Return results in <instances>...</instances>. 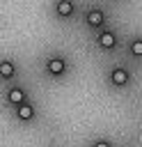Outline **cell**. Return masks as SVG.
<instances>
[{"mask_svg": "<svg viewBox=\"0 0 142 147\" xmlns=\"http://www.w3.org/2000/svg\"><path fill=\"white\" fill-rule=\"evenodd\" d=\"M46 71H48L50 76H64V71H66V62H64V57H62V55H53V57H48V60H46Z\"/></svg>", "mask_w": 142, "mask_h": 147, "instance_id": "obj_1", "label": "cell"}, {"mask_svg": "<svg viewBox=\"0 0 142 147\" xmlns=\"http://www.w3.org/2000/svg\"><path fill=\"white\" fill-rule=\"evenodd\" d=\"M110 83H112L115 87H124V85L131 83V74H128L124 67H115V69L110 71Z\"/></svg>", "mask_w": 142, "mask_h": 147, "instance_id": "obj_2", "label": "cell"}, {"mask_svg": "<svg viewBox=\"0 0 142 147\" xmlns=\"http://www.w3.org/2000/svg\"><path fill=\"white\" fill-rule=\"evenodd\" d=\"M85 23H87L89 28H101V25L105 23V14H103L101 9H89V11L85 14Z\"/></svg>", "mask_w": 142, "mask_h": 147, "instance_id": "obj_3", "label": "cell"}, {"mask_svg": "<svg viewBox=\"0 0 142 147\" xmlns=\"http://www.w3.org/2000/svg\"><path fill=\"white\" fill-rule=\"evenodd\" d=\"M25 99H27V92H25L23 87H11V90L7 92V101H9V103H14L16 108H18V106H23V103H27Z\"/></svg>", "mask_w": 142, "mask_h": 147, "instance_id": "obj_4", "label": "cell"}, {"mask_svg": "<svg viewBox=\"0 0 142 147\" xmlns=\"http://www.w3.org/2000/svg\"><path fill=\"white\" fill-rule=\"evenodd\" d=\"M73 11H76V5H73L71 0H57V2H55V14H57L60 18H69Z\"/></svg>", "mask_w": 142, "mask_h": 147, "instance_id": "obj_5", "label": "cell"}, {"mask_svg": "<svg viewBox=\"0 0 142 147\" xmlns=\"http://www.w3.org/2000/svg\"><path fill=\"white\" fill-rule=\"evenodd\" d=\"M96 41H98L101 48H115V46H117V34H115L112 30H103V32L96 37Z\"/></svg>", "mask_w": 142, "mask_h": 147, "instance_id": "obj_6", "label": "cell"}, {"mask_svg": "<svg viewBox=\"0 0 142 147\" xmlns=\"http://www.w3.org/2000/svg\"><path fill=\"white\" fill-rule=\"evenodd\" d=\"M34 113H37V110H34L32 103H23V106L16 108V117H18L21 122H30V119L34 117Z\"/></svg>", "mask_w": 142, "mask_h": 147, "instance_id": "obj_7", "label": "cell"}, {"mask_svg": "<svg viewBox=\"0 0 142 147\" xmlns=\"http://www.w3.org/2000/svg\"><path fill=\"white\" fill-rule=\"evenodd\" d=\"M14 74H16V64L11 60H2L0 62V76L2 78H11Z\"/></svg>", "mask_w": 142, "mask_h": 147, "instance_id": "obj_8", "label": "cell"}, {"mask_svg": "<svg viewBox=\"0 0 142 147\" xmlns=\"http://www.w3.org/2000/svg\"><path fill=\"white\" fill-rule=\"evenodd\" d=\"M128 51H131V55L142 57V37H133L131 44H128Z\"/></svg>", "mask_w": 142, "mask_h": 147, "instance_id": "obj_9", "label": "cell"}, {"mask_svg": "<svg viewBox=\"0 0 142 147\" xmlns=\"http://www.w3.org/2000/svg\"><path fill=\"white\" fill-rule=\"evenodd\" d=\"M92 147H112V145H110L108 140H96V142H94Z\"/></svg>", "mask_w": 142, "mask_h": 147, "instance_id": "obj_10", "label": "cell"}]
</instances>
